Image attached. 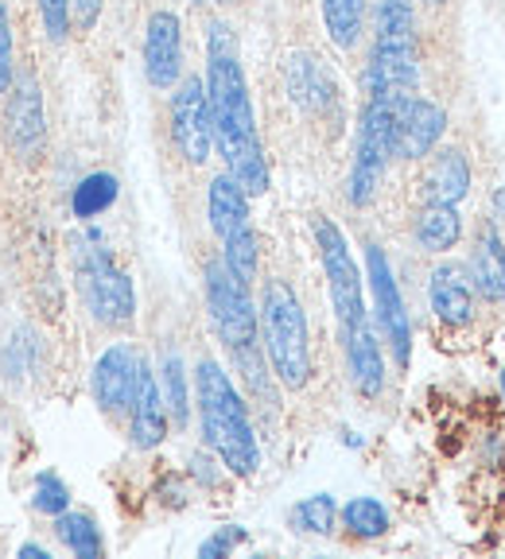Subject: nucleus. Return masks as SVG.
I'll return each mask as SVG.
<instances>
[{"mask_svg":"<svg viewBox=\"0 0 505 559\" xmlns=\"http://www.w3.org/2000/svg\"><path fill=\"white\" fill-rule=\"evenodd\" d=\"M207 97L210 121H214V148L222 152L230 175L249 194L269 191V164H265L261 132L252 117L249 82H245L237 44L226 24L210 27L207 39Z\"/></svg>","mask_w":505,"mask_h":559,"instance_id":"f257e3e1","label":"nucleus"},{"mask_svg":"<svg viewBox=\"0 0 505 559\" xmlns=\"http://www.w3.org/2000/svg\"><path fill=\"white\" fill-rule=\"evenodd\" d=\"M199 416L202 436H207L210 451L226 463V471H234L237 478H252L261 466V447L249 428V412H245L234 381L210 358L199 361Z\"/></svg>","mask_w":505,"mask_h":559,"instance_id":"f03ea898","label":"nucleus"},{"mask_svg":"<svg viewBox=\"0 0 505 559\" xmlns=\"http://www.w3.org/2000/svg\"><path fill=\"white\" fill-rule=\"evenodd\" d=\"M420 82L416 62V16L412 0H377L374 9V55H369L366 90L385 102H412Z\"/></svg>","mask_w":505,"mask_h":559,"instance_id":"7ed1b4c3","label":"nucleus"},{"mask_svg":"<svg viewBox=\"0 0 505 559\" xmlns=\"http://www.w3.org/2000/svg\"><path fill=\"white\" fill-rule=\"evenodd\" d=\"M261 331L265 354L272 361V373L284 389H304L312 377V349H307V314L300 307L296 292L284 280H269L261 292Z\"/></svg>","mask_w":505,"mask_h":559,"instance_id":"20e7f679","label":"nucleus"},{"mask_svg":"<svg viewBox=\"0 0 505 559\" xmlns=\"http://www.w3.org/2000/svg\"><path fill=\"white\" fill-rule=\"evenodd\" d=\"M207 307L214 331L237 361L257 354V311H252L249 284L237 280L226 261H214L207 269Z\"/></svg>","mask_w":505,"mask_h":559,"instance_id":"39448f33","label":"nucleus"},{"mask_svg":"<svg viewBox=\"0 0 505 559\" xmlns=\"http://www.w3.org/2000/svg\"><path fill=\"white\" fill-rule=\"evenodd\" d=\"M315 241H319L322 272H327V292H331V307L339 314V326L366 323V296H362V272L350 253L347 237L331 218H315Z\"/></svg>","mask_w":505,"mask_h":559,"instance_id":"423d86ee","label":"nucleus"},{"mask_svg":"<svg viewBox=\"0 0 505 559\" xmlns=\"http://www.w3.org/2000/svg\"><path fill=\"white\" fill-rule=\"evenodd\" d=\"M79 284L82 299L94 311L97 323L105 326H125L132 323V311H137V296H132V280L117 269V261L105 253L102 245H90L79 261Z\"/></svg>","mask_w":505,"mask_h":559,"instance_id":"0eeeda50","label":"nucleus"},{"mask_svg":"<svg viewBox=\"0 0 505 559\" xmlns=\"http://www.w3.org/2000/svg\"><path fill=\"white\" fill-rule=\"evenodd\" d=\"M172 136L187 164H207L214 148V121H210L207 82L184 79L172 97Z\"/></svg>","mask_w":505,"mask_h":559,"instance_id":"6e6552de","label":"nucleus"},{"mask_svg":"<svg viewBox=\"0 0 505 559\" xmlns=\"http://www.w3.org/2000/svg\"><path fill=\"white\" fill-rule=\"evenodd\" d=\"M366 276H369V288H374L377 323H381V331H385V338H389L397 361H401V366H409V346H412L409 311H404L401 288H397L389 261H385V253L377 249V245H369V249H366Z\"/></svg>","mask_w":505,"mask_h":559,"instance_id":"1a4fd4ad","label":"nucleus"},{"mask_svg":"<svg viewBox=\"0 0 505 559\" xmlns=\"http://www.w3.org/2000/svg\"><path fill=\"white\" fill-rule=\"evenodd\" d=\"M184 70V24L167 9L152 12L144 27V74L156 90H172Z\"/></svg>","mask_w":505,"mask_h":559,"instance_id":"9d476101","label":"nucleus"},{"mask_svg":"<svg viewBox=\"0 0 505 559\" xmlns=\"http://www.w3.org/2000/svg\"><path fill=\"white\" fill-rule=\"evenodd\" d=\"M140 366H144V358H140L132 346H125V342L109 346L102 358H97V366H94V396H97V404H102L105 412H129L132 393H137Z\"/></svg>","mask_w":505,"mask_h":559,"instance_id":"9b49d317","label":"nucleus"},{"mask_svg":"<svg viewBox=\"0 0 505 559\" xmlns=\"http://www.w3.org/2000/svg\"><path fill=\"white\" fill-rule=\"evenodd\" d=\"M4 132H9V144L20 152V156H35L39 144L47 136V121H44V94L35 86L32 74L12 86L9 109H4Z\"/></svg>","mask_w":505,"mask_h":559,"instance_id":"f8f14e48","label":"nucleus"},{"mask_svg":"<svg viewBox=\"0 0 505 559\" xmlns=\"http://www.w3.org/2000/svg\"><path fill=\"white\" fill-rule=\"evenodd\" d=\"M447 129V114L427 97H412L397 121V156L401 159H424L436 148Z\"/></svg>","mask_w":505,"mask_h":559,"instance_id":"ddd939ff","label":"nucleus"},{"mask_svg":"<svg viewBox=\"0 0 505 559\" xmlns=\"http://www.w3.org/2000/svg\"><path fill=\"white\" fill-rule=\"evenodd\" d=\"M129 419H132V443H137L140 451L164 443L167 404H164V396H160V384H156V377H152L149 361L140 366L137 393H132V404H129Z\"/></svg>","mask_w":505,"mask_h":559,"instance_id":"4468645a","label":"nucleus"},{"mask_svg":"<svg viewBox=\"0 0 505 559\" xmlns=\"http://www.w3.org/2000/svg\"><path fill=\"white\" fill-rule=\"evenodd\" d=\"M432 311L444 319L447 326H467L474 319V284L467 269L459 264H439L432 272Z\"/></svg>","mask_w":505,"mask_h":559,"instance_id":"2eb2a0df","label":"nucleus"},{"mask_svg":"<svg viewBox=\"0 0 505 559\" xmlns=\"http://www.w3.org/2000/svg\"><path fill=\"white\" fill-rule=\"evenodd\" d=\"M207 214H210V229L230 241V237H242L249 234V191L237 183L234 175H219L214 183H210L207 194Z\"/></svg>","mask_w":505,"mask_h":559,"instance_id":"dca6fc26","label":"nucleus"},{"mask_svg":"<svg viewBox=\"0 0 505 559\" xmlns=\"http://www.w3.org/2000/svg\"><path fill=\"white\" fill-rule=\"evenodd\" d=\"M467 276H471L474 292L490 304L505 299V245L497 226H482L479 237H474V249H471V264H467Z\"/></svg>","mask_w":505,"mask_h":559,"instance_id":"f3484780","label":"nucleus"},{"mask_svg":"<svg viewBox=\"0 0 505 559\" xmlns=\"http://www.w3.org/2000/svg\"><path fill=\"white\" fill-rule=\"evenodd\" d=\"M342 342H347V369L354 389L362 396H377L385 389V361H381V349H377L374 331H369V319L342 331Z\"/></svg>","mask_w":505,"mask_h":559,"instance_id":"a211bd4d","label":"nucleus"},{"mask_svg":"<svg viewBox=\"0 0 505 559\" xmlns=\"http://www.w3.org/2000/svg\"><path fill=\"white\" fill-rule=\"evenodd\" d=\"M471 191V164L459 148H444L424 171V194L427 202H447V206H459Z\"/></svg>","mask_w":505,"mask_h":559,"instance_id":"6ab92c4d","label":"nucleus"},{"mask_svg":"<svg viewBox=\"0 0 505 559\" xmlns=\"http://www.w3.org/2000/svg\"><path fill=\"white\" fill-rule=\"evenodd\" d=\"M462 237V218L459 210L447 206V202H427L416 218V241L424 245L427 253H447L455 249Z\"/></svg>","mask_w":505,"mask_h":559,"instance_id":"aec40b11","label":"nucleus"},{"mask_svg":"<svg viewBox=\"0 0 505 559\" xmlns=\"http://www.w3.org/2000/svg\"><path fill=\"white\" fill-rule=\"evenodd\" d=\"M287 90L304 109H322V105L334 97V86L327 79V70L312 59V55H296L292 67H287Z\"/></svg>","mask_w":505,"mask_h":559,"instance_id":"412c9836","label":"nucleus"},{"mask_svg":"<svg viewBox=\"0 0 505 559\" xmlns=\"http://www.w3.org/2000/svg\"><path fill=\"white\" fill-rule=\"evenodd\" d=\"M322 24L339 51H350L362 39V24H366V0H322Z\"/></svg>","mask_w":505,"mask_h":559,"instance_id":"4be33fe9","label":"nucleus"},{"mask_svg":"<svg viewBox=\"0 0 505 559\" xmlns=\"http://www.w3.org/2000/svg\"><path fill=\"white\" fill-rule=\"evenodd\" d=\"M117 179L105 171H94L86 175L79 187H74V194H70V206H74V218H97V214H105V210L117 202Z\"/></svg>","mask_w":505,"mask_h":559,"instance_id":"5701e85b","label":"nucleus"},{"mask_svg":"<svg viewBox=\"0 0 505 559\" xmlns=\"http://www.w3.org/2000/svg\"><path fill=\"white\" fill-rule=\"evenodd\" d=\"M55 533H59V540L67 544L74 556H82V559L102 556V536H97L94 521H90L86 513H59Z\"/></svg>","mask_w":505,"mask_h":559,"instance_id":"b1692460","label":"nucleus"},{"mask_svg":"<svg viewBox=\"0 0 505 559\" xmlns=\"http://www.w3.org/2000/svg\"><path fill=\"white\" fill-rule=\"evenodd\" d=\"M342 521H347L350 533L362 536V540H377V536H385V528H389V513H385V506L374 498H354L342 509Z\"/></svg>","mask_w":505,"mask_h":559,"instance_id":"393cba45","label":"nucleus"},{"mask_svg":"<svg viewBox=\"0 0 505 559\" xmlns=\"http://www.w3.org/2000/svg\"><path fill=\"white\" fill-rule=\"evenodd\" d=\"M334 498L331 493H315V498H304L296 509H292V524H296L300 533H312V536H327L334 528Z\"/></svg>","mask_w":505,"mask_h":559,"instance_id":"a878e982","label":"nucleus"},{"mask_svg":"<svg viewBox=\"0 0 505 559\" xmlns=\"http://www.w3.org/2000/svg\"><path fill=\"white\" fill-rule=\"evenodd\" d=\"M222 261H226V269L234 272L237 280L252 284V280H257V234L249 229V234L222 241Z\"/></svg>","mask_w":505,"mask_h":559,"instance_id":"bb28decb","label":"nucleus"},{"mask_svg":"<svg viewBox=\"0 0 505 559\" xmlns=\"http://www.w3.org/2000/svg\"><path fill=\"white\" fill-rule=\"evenodd\" d=\"M164 404L175 424H187V377H184V361L175 358V354L164 358Z\"/></svg>","mask_w":505,"mask_h":559,"instance_id":"cd10ccee","label":"nucleus"},{"mask_svg":"<svg viewBox=\"0 0 505 559\" xmlns=\"http://www.w3.org/2000/svg\"><path fill=\"white\" fill-rule=\"evenodd\" d=\"M67 506H70L67 486H62L55 474H39V481H35V509L59 516V513H67Z\"/></svg>","mask_w":505,"mask_h":559,"instance_id":"c85d7f7f","label":"nucleus"},{"mask_svg":"<svg viewBox=\"0 0 505 559\" xmlns=\"http://www.w3.org/2000/svg\"><path fill=\"white\" fill-rule=\"evenodd\" d=\"M39 16H44V32L51 35L55 44H62L70 32V0H35Z\"/></svg>","mask_w":505,"mask_h":559,"instance_id":"c756f323","label":"nucleus"},{"mask_svg":"<svg viewBox=\"0 0 505 559\" xmlns=\"http://www.w3.org/2000/svg\"><path fill=\"white\" fill-rule=\"evenodd\" d=\"M12 86V20L9 9L0 4V94Z\"/></svg>","mask_w":505,"mask_h":559,"instance_id":"7c9ffc66","label":"nucleus"},{"mask_svg":"<svg viewBox=\"0 0 505 559\" xmlns=\"http://www.w3.org/2000/svg\"><path fill=\"white\" fill-rule=\"evenodd\" d=\"M242 540H245V528H237V524H230V528H219V533H214L207 544H202L199 556H202V559H219V556H226V551H234Z\"/></svg>","mask_w":505,"mask_h":559,"instance_id":"2f4dec72","label":"nucleus"},{"mask_svg":"<svg viewBox=\"0 0 505 559\" xmlns=\"http://www.w3.org/2000/svg\"><path fill=\"white\" fill-rule=\"evenodd\" d=\"M102 4L105 0H70V20H74L82 32H90V27L97 24V16H102Z\"/></svg>","mask_w":505,"mask_h":559,"instance_id":"473e14b6","label":"nucleus"},{"mask_svg":"<svg viewBox=\"0 0 505 559\" xmlns=\"http://www.w3.org/2000/svg\"><path fill=\"white\" fill-rule=\"evenodd\" d=\"M20 556H27V559H51V556H47V548H35V544H24V548H20Z\"/></svg>","mask_w":505,"mask_h":559,"instance_id":"72a5a7b5","label":"nucleus"},{"mask_svg":"<svg viewBox=\"0 0 505 559\" xmlns=\"http://www.w3.org/2000/svg\"><path fill=\"white\" fill-rule=\"evenodd\" d=\"M502 396H505V369H502Z\"/></svg>","mask_w":505,"mask_h":559,"instance_id":"f704fd0d","label":"nucleus"},{"mask_svg":"<svg viewBox=\"0 0 505 559\" xmlns=\"http://www.w3.org/2000/svg\"><path fill=\"white\" fill-rule=\"evenodd\" d=\"M214 4H234V0H214Z\"/></svg>","mask_w":505,"mask_h":559,"instance_id":"c9c22d12","label":"nucleus"},{"mask_svg":"<svg viewBox=\"0 0 505 559\" xmlns=\"http://www.w3.org/2000/svg\"><path fill=\"white\" fill-rule=\"evenodd\" d=\"M432 4H444V0H432Z\"/></svg>","mask_w":505,"mask_h":559,"instance_id":"e433bc0d","label":"nucleus"}]
</instances>
